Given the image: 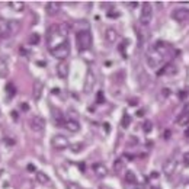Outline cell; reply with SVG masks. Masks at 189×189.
Returning <instances> with one entry per match:
<instances>
[{
    "mask_svg": "<svg viewBox=\"0 0 189 189\" xmlns=\"http://www.w3.org/2000/svg\"><path fill=\"white\" fill-rule=\"evenodd\" d=\"M21 23L17 21H9L0 17V39H7L19 31Z\"/></svg>",
    "mask_w": 189,
    "mask_h": 189,
    "instance_id": "6da1fadb",
    "label": "cell"
},
{
    "mask_svg": "<svg viewBox=\"0 0 189 189\" xmlns=\"http://www.w3.org/2000/svg\"><path fill=\"white\" fill-rule=\"evenodd\" d=\"M76 42H77V48L79 51H87L92 45V35H90L89 29H82L79 31L76 35Z\"/></svg>",
    "mask_w": 189,
    "mask_h": 189,
    "instance_id": "7a4b0ae2",
    "label": "cell"
},
{
    "mask_svg": "<svg viewBox=\"0 0 189 189\" xmlns=\"http://www.w3.org/2000/svg\"><path fill=\"white\" fill-rule=\"evenodd\" d=\"M153 19V6L148 2H144L143 3V7H141V15H140V23L143 26H148Z\"/></svg>",
    "mask_w": 189,
    "mask_h": 189,
    "instance_id": "3957f363",
    "label": "cell"
},
{
    "mask_svg": "<svg viewBox=\"0 0 189 189\" xmlns=\"http://www.w3.org/2000/svg\"><path fill=\"white\" fill-rule=\"evenodd\" d=\"M51 54H52V57L58 58L60 61H64L67 57H68V54H70V47H68L67 42H64V44L52 48V50H51Z\"/></svg>",
    "mask_w": 189,
    "mask_h": 189,
    "instance_id": "277c9868",
    "label": "cell"
},
{
    "mask_svg": "<svg viewBox=\"0 0 189 189\" xmlns=\"http://www.w3.org/2000/svg\"><path fill=\"white\" fill-rule=\"evenodd\" d=\"M51 145L57 148V150H66L67 147H70V141L66 135H61V134H57L51 138Z\"/></svg>",
    "mask_w": 189,
    "mask_h": 189,
    "instance_id": "5b68a950",
    "label": "cell"
},
{
    "mask_svg": "<svg viewBox=\"0 0 189 189\" xmlns=\"http://www.w3.org/2000/svg\"><path fill=\"white\" fill-rule=\"evenodd\" d=\"M94 84H96V77H94L93 71H92V68H87V71H86V76H84V86H83V90L84 93H92V90H93Z\"/></svg>",
    "mask_w": 189,
    "mask_h": 189,
    "instance_id": "8992f818",
    "label": "cell"
},
{
    "mask_svg": "<svg viewBox=\"0 0 189 189\" xmlns=\"http://www.w3.org/2000/svg\"><path fill=\"white\" fill-rule=\"evenodd\" d=\"M176 167H178V160L175 159V157H170V159H167L164 161V164H163V173L166 175L167 178H170L175 170H176Z\"/></svg>",
    "mask_w": 189,
    "mask_h": 189,
    "instance_id": "52a82bcc",
    "label": "cell"
},
{
    "mask_svg": "<svg viewBox=\"0 0 189 189\" xmlns=\"http://www.w3.org/2000/svg\"><path fill=\"white\" fill-rule=\"evenodd\" d=\"M161 61H163V57L159 52H156V51H151V52L147 54V64L151 68H157L161 64Z\"/></svg>",
    "mask_w": 189,
    "mask_h": 189,
    "instance_id": "ba28073f",
    "label": "cell"
},
{
    "mask_svg": "<svg viewBox=\"0 0 189 189\" xmlns=\"http://www.w3.org/2000/svg\"><path fill=\"white\" fill-rule=\"evenodd\" d=\"M29 125L32 128V131H35V133H42L45 129V119L41 117H33V118H31Z\"/></svg>",
    "mask_w": 189,
    "mask_h": 189,
    "instance_id": "9c48e42d",
    "label": "cell"
},
{
    "mask_svg": "<svg viewBox=\"0 0 189 189\" xmlns=\"http://www.w3.org/2000/svg\"><path fill=\"white\" fill-rule=\"evenodd\" d=\"M176 124L180 127H185L189 124V103H186L183 108V111L179 114V117L176 118Z\"/></svg>",
    "mask_w": 189,
    "mask_h": 189,
    "instance_id": "30bf717a",
    "label": "cell"
},
{
    "mask_svg": "<svg viewBox=\"0 0 189 189\" xmlns=\"http://www.w3.org/2000/svg\"><path fill=\"white\" fill-rule=\"evenodd\" d=\"M60 9H61V3L60 2H48L45 5V12H47L48 16H56L57 13L60 12Z\"/></svg>",
    "mask_w": 189,
    "mask_h": 189,
    "instance_id": "8fae6325",
    "label": "cell"
},
{
    "mask_svg": "<svg viewBox=\"0 0 189 189\" xmlns=\"http://www.w3.org/2000/svg\"><path fill=\"white\" fill-rule=\"evenodd\" d=\"M172 16H173V19H175V21H178V22H185V21H188L189 19V10L188 9L180 7V9L173 10Z\"/></svg>",
    "mask_w": 189,
    "mask_h": 189,
    "instance_id": "7c38bea8",
    "label": "cell"
},
{
    "mask_svg": "<svg viewBox=\"0 0 189 189\" xmlns=\"http://www.w3.org/2000/svg\"><path fill=\"white\" fill-rule=\"evenodd\" d=\"M92 167H93V172L98 178H105V176H108V167H106L105 164H102V163H93Z\"/></svg>",
    "mask_w": 189,
    "mask_h": 189,
    "instance_id": "4fadbf2b",
    "label": "cell"
},
{
    "mask_svg": "<svg viewBox=\"0 0 189 189\" xmlns=\"http://www.w3.org/2000/svg\"><path fill=\"white\" fill-rule=\"evenodd\" d=\"M57 74L60 79H66L68 76V64L66 61H60L57 64Z\"/></svg>",
    "mask_w": 189,
    "mask_h": 189,
    "instance_id": "5bb4252c",
    "label": "cell"
},
{
    "mask_svg": "<svg viewBox=\"0 0 189 189\" xmlns=\"http://www.w3.org/2000/svg\"><path fill=\"white\" fill-rule=\"evenodd\" d=\"M42 89H44V86L41 82H35L33 83V87H32V98L33 100H39L41 99V96H42Z\"/></svg>",
    "mask_w": 189,
    "mask_h": 189,
    "instance_id": "9a60e30c",
    "label": "cell"
},
{
    "mask_svg": "<svg viewBox=\"0 0 189 189\" xmlns=\"http://www.w3.org/2000/svg\"><path fill=\"white\" fill-rule=\"evenodd\" d=\"M52 119L57 125H66V121H64V115L60 109L57 108H52Z\"/></svg>",
    "mask_w": 189,
    "mask_h": 189,
    "instance_id": "2e32d148",
    "label": "cell"
},
{
    "mask_svg": "<svg viewBox=\"0 0 189 189\" xmlns=\"http://www.w3.org/2000/svg\"><path fill=\"white\" fill-rule=\"evenodd\" d=\"M105 39H106V42H109V44H114L115 41L118 39V33L117 31L114 28H108L105 31Z\"/></svg>",
    "mask_w": 189,
    "mask_h": 189,
    "instance_id": "e0dca14e",
    "label": "cell"
},
{
    "mask_svg": "<svg viewBox=\"0 0 189 189\" xmlns=\"http://www.w3.org/2000/svg\"><path fill=\"white\" fill-rule=\"evenodd\" d=\"M176 71H178V67L175 66V64H172V63H169V64H166V67H164L163 70H160V71H159V74H157V76H161V74H164V73L172 76V74H176Z\"/></svg>",
    "mask_w": 189,
    "mask_h": 189,
    "instance_id": "ac0fdd59",
    "label": "cell"
},
{
    "mask_svg": "<svg viewBox=\"0 0 189 189\" xmlns=\"http://www.w3.org/2000/svg\"><path fill=\"white\" fill-rule=\"evenodd\" d=\"M64 127H66L68 131H71V133H77L79 129H80V125H79V122L76 119H68V121H66V125H64Z\"/></svg>",
    "mask_w": 189,
    "mask_h": 189,
    "instance_id": "d6986e66",
    "label": "cell"
},
{
    "mask_svg": "<svg viewBox=\"0 0 189 189\" xmlns=\"http://www.w3.org/2000/svg\"><path fill=\"white\" fill-rule=\"evenodd\" d=\"M9 74V67H7V63H6L5 58L0 57V79L6 77Z\"/></svg>",
    "mask_w": 189,
    "mask_h": 189,
    "instance_id": "ffe728a7",
    "label": "cell"
},
{
    "mask_svg": "<svg viewBox=\"0 0 189 189\" xmlns=\"http://www.w3.org/2000/svg\"><path fill=\"white\" fill-rule=\"evenodd\" d=\"M37 182L41 185H48L50 183V178L44 172H37Z\"/></svg>",
    "mask_w": 189,
    "mask_h": 189,
    "instance_id": "44dd1931",
    "label": "cell"
},
{
    "mask_svg": "<svg viewBox=\"0 0 189 189\" xmlns=\"http://www.w3.org/2000/svg\"><path fill=\"white\" fill-rule=\"evenodd\" d=\"M68 32H70V28H68V23L63 22L58 25V33L61 35L63 38H67V35H68Z\"/></svg>",
    "mask_w": 189,
    "mask_h": 189,
    "instance_id": "7402d4cb",
    "label": "cell"
},
{
    "mask_svg": "<svg viewBox=\"0 0 189 189\" xmlns=\"http://www.w3.org/2000/svg\"><path fill=\"white\" fill-rule=\"evenodd\" d=\"M9 5H10L12 9H15V10H17V12H21L25 9V2H10Z\"/></svg>",
    "mask_w": 189,
    "mask_h": 189,
    "instance_id": "603a6c76",
    "label": "cell"
},
{
    "mask_svg": "<svg viewBox=\"0 0 189 189\" xmlns=\"http://www.w3.org/2000/svg\"><path fill=\"white\" fill-rule=\"evenodd\" d=\"M125 180H127L128 183H135L137 182V178H135V173L131 172V170H128L125 173Z\"/></svg>",
    "mask_w": 189,
    "mask_h": 189,
    "instance_id": "cb8c5ba5",
    "label": "cell"
},
{
    "mask_svg": "<svg viewBox=\"0 0 189 189\" xmlns=\"http://www.w3.org/2000/svg\"><path fill=\"white\" fill-rule=\"evenodd\" d=\"M83 147H84L83 143H74L73 145H70V148H71L73 153H80V151L83 150Z\"/></svg>",
    "mask_w": 189,
    "mask_h": 189,
    "instance_id": "d4e9b609",
    "label": "cell"
},
{
    "mask_svg": "<svg viewBox=\"0 0 189 189\" xmlns=\"http://www.w3.org/2000/svg\"><path fill=\"white\" fill-rule=\"evenodd\" d=\"M151 129H153V121H144L143 122V131L144 133H151Z\"/></svg>",
    "mask_w": 189,
    "mask_h": 189,
    "instance_id": "484cf974",
    "label": "cell"
},
{
    "mask_svg": "<svg viewBox=\"0 0 189 189\" xmlns=\"http://www.w3.org/2000/svg\"><path fill=\"white\" fill-rule=\"evenodd\" d=\"M39 39H41V38H39V35H38V33H35V32L31 33V37H29V44H31V45H37V44H39Z\"/></svg>",
    "mask_w": 189,
    "mask_h": 189,
    "instance_id": "4316f807",
    "label": "cell"
},
{
    "mask_svg": "<svg viewBox=\"0 0 189 189\" xmlns=\"http://www.w3.org/2000/svg\"><path fill=\"white\" fill-rule=\"evenodd\" d=\"M129 124H131V117H129L128 114H124V117H122V122H121L122 128H128V127H129Z\"/></svg>",
    "mask_w": 189,
    "mask_h": 189,
    "instance_id": "83f0119b",
    "label": "cell"
},
{
    "mask_svg": "<svg viewBox=\"0 0 189 189\" xmlns=\"http://www.w3.org/2000/svg\"><path fill=\"white\" fill-rule=\"evenodd\" d=\"M6 92H7V94L12 98V96H15V93H16V89H15V86H13L12 83H9L7 86H6Z\"/></svg>",
    "mask_w": 189,
    "mask_h": 189,
    "instance_id": "f1b7e54d",
    "label": "cell"
},
{
    "mask_svg": "<svg viewBox=\"0 0 189 189\" xmlns=\"http://www.w3.org/2000/svg\"><path fill=\"white\" fill-rule=\"evenodd\" d=\"M122 169H124L122 160H117V161H115V170H117V172H121Z\"/></svg>",
    "mask_w": 189,
    "mask_h": 189,
    "instance_id": "f546056e",
    "label": "cell"
},
{
    "mask_svg": "<svg viewBox=\"0 0 189 189\" xmlns=\"http://www.w3.org/2000/svg\"><path fill=\"white\" fill-rule=\"evenodd\" d=\"M67 189H82V188H80V185L76 183V182H68V183H67Z\"/></svg>",
    "mask_w": 189,
    "mask_h": 189,
    "instance_id": "4dcf8cb0",
    "label": "cell"
},
{
    "mask_svg": "<svg viewBox=\"0 0 189 189\" xmlns=\"http://www.w3.org/2000/svg\"><path fill=\"white\" fill-rule=\"evenodd\" d=\"M21 109H22L23 112L29 111V105H28V103H25V102H23V103H21Z\"/></svg>",
    "mask_w": 189,
    "mask_h": 189,
    "instance_id": "1f68e13d",
    "label": "cell"
},
{
    "mask_svg": "<svg viewBox=\"0 0 189 189\" xmlns=\"http://www.w3.org/2000/svg\"><path fill=\"white\" fill-rule=\"evenodd\" d=\"M137 143H138V140L135 138V137H131V138H129V145H137Z\"/></svg>",
    "mask_w": 189,
    "mask_h": 189,
    "instance_id": "d6a6232c",
    "label": "cell"
},
{
    "mask_svg": "<svg viewBox=\"0 0 189 189\" xmlns=\"http://www.w3.org/2000/svg\"><path fill=\"white\" fill-rule=\"evenodd\" d=\"M183 161L186 166H189V153H185L183 154Z\"/></svg>",
    "mask_w": 189,
    "mask_h": 189,
    "instance_id": "836d02e7",
    "label": "cell"
},
{
    "mask_svg": "<svg viewBox=\"0 0 189 189\" xmlns=\"http://www.w3.org/2000/svg\"><path fill=\"white\" fill-rule=\"evenodd\" d=\"M108 16L109 17H118L119 16V13H117V12H109V13H108Z\"/></svg>",
    "mask_w": 189,
    "mask_h": 189,
    "instance_id": "e575fe53",
    "label": "cell"
},
{
    "mask_svg": "<svg viewBox=\"0 0 189 189\" xmlns=\"http://www.w3.org/2000/svg\"><path fill=\"white\" fill-rule=\"evenodd\" d=\"M3 141H5V143H7L9 145H13V144H15V141H13V140H10V138H3Z\"/></svg>",
    "mask_w": 189,
    "mask_h": 189,
    "instance_id": "d590c367",
    "label": "cell"
},
{
    "mask_svg": "<svg viewBox=\"0 0 189 189\" xmlns=\"http://www.w3.org/2000/svg\"><path fill=\"white\" fill-rule=\"evenodd\" d=\"M98 98H99V99H98V100H99L100 103H102V102L105 100V99H103V93H102V92H99V93H98Z\"/></svg>",
    "mask_w": 189,
    "mask_h": 189,
    "instance_id": "8d00e7d4",
    "label": "cell"
},
{
    "mask_svg": "<svg viewBox=\"0 0 189 189\" xmlns=\"http://www.w3.org/2000/svg\"><path fill=\"white\" fill-rule=\"evenodd\" d=\"M163 137H164V138H170V131H169V129H166V131H164V134H163Z\"/></svg>",
    "mask_w": 189,
    "mask_h": 189,
    "instance_id": "74e56055",
    "label": "cell"
},
{
    "mask_svg": "<svg viewBox=\"0 0 189 189\" xmlns=\"http://www.w3.org/2000/svg\"><path fill=\"white\" fill-rule=\"evenodd\" d=\"M26 169H28V172H35V166H33V164H28Z\"/></svg>",
    "mask_w": 189,
    "mask_h": 189,
    "instance_id": "f35d334b",
    "label": "cell"
},
{
    "mask_svg": "<svg viewBox=\"0 0 189 189\" xmlns=\"http://www.w3.org/2000/svg\"><path fill=\"white\" fill-rule=\"evenodd\" d=\"M79 169H80L82 172H84V170H86V166H84L83 163H79Z\"/></svg>",
    "mask_w": 189,
    "mask_h": 189,
    "instance_id": "ab89813d",
    "label": "cell"
},
{
    "mask_svg": "<svg viewBox=\"0 0 189 189\" xmlns=\"http://www.w3.org/2000/svg\"><path fill=\"white\" fill-rule=\"evenodd\" d=\"M21 54H22V56H28L29 52L28 51H25V48H21Z\"/></svg>",
    "mask_w": 189,
    "mask_h": 189,
    "instance_id": "60d3db41",
    "label": "cell"
},
{
    "mask_svg": "<svg viewBox=\"0 0 189 189\" xmlns=\"http://www.w3.org/2000/svg\"><path fill=\"white\" fill-rule=\"evenodd\" d=\"M124 156L127 157L128 160H133V159H134V156H133V154H124Z\"/></svg>",
    "mask_w": 189,
    "mask_h": 189,
    "instance_id": "b9f144b4",
    "label": "cell"
},
{
    "mask_svg": "<svg viewBox=\"0 0 189 189\" xmlns=\"http://www.w3.org/2000/svg\"><path fill=\"white\" fill-rule=\"evenodd\" d=\"M128 103H129V105H137V100L134 99V100H128Z\"/></svg>",
    "mask_w": 189,
    "mask_h": 189,
    "instance_id": "7bdbcfd3",
    "label": "cell"
},
{
    "mask_svg": "<svg viewBox=\"0 0 189 189\" xmlns=\"http://www.w3.org/2000/svg\"><path fill=\"white\" fill-rule=\"evenodd\" d=\"M99 189H112V188H109V186H106V185H100V186H99Z\"/></svg>",
    "mask_w": 189,
    "mask_h": 189,
    "instance_id": "ee69618b",
    "label": "cell"
},
{
    "mask_svg": "<svg viewBox=\"0 0 189 189\" xmlns=\"http://www.w3.org/2000/svg\"><path fill=\"white\" fill-rule=\"evenodd\" d=\"M137 115H138V117H143V115H144V111H138L137 112Z\"/></svg>",
    "mask_w": 189,
    "mask_h": 189,
    "instance_id": "f6af8a7d",
    "label": "cell"
},
{
    "mask_svg": "<svg viewBox=\"0 0 189 189\" xmlns=\"http://www.w3.org/2000/svg\"><path fill=\"white\" fill-rule=\"evenodd\" d=\"M138 5V3H137V2H133V3H129V6H133V7H135V6Z\"/></svg>",
    "mask_w": 189,
    "mask_h": 189,
    "instance_id": "bcb514c9",
    "label": "cell"
},
{
    "mask_svg": "<svg viewBox=\"0 0 189 189\" xmlns=\"http://www.w3.org/2000/svg\"><path fill=\"white\" fill-rule=\"evenodd\" d=\"M38 66H41V67H44V66H45V63H44V61H38Z\"/></svg>",
    "mask_w": 189,
    "mask_h": 189,
    "instance_id": "7dc6e473",
    "label": "cell"
},
{
    "mask_svg": "<svg viewBox=\"0 0 189 189\" xmlns=\"http://www.w3.org/2000/svg\"><path fill=\"white\" fill-rule=\"evenodd\" d=\"M105 129H108V131L111 129V127H109V124H105Z\"/></svg>",
    "mask_w": 189,
    "mask_h": 189,
    "instance_id": "c3c4849f",
    "label": "cell"
},
{
    "mask_svg": "<svg viewBox=\"0 0 189 189\" xmlns=\"http://www.w3.org/2000/svg\"><path fill=\"white\" fill-rule=\"evenodd\" d=\"M169 93H170V92H169V90H166V89L163 90V94H166V96H167V94H169Z\"/></svg>",
    "mask_w": 189,
    "mask_h": 189,
    "instance_id": "681fc988",
    "label": "cell"
},
{
    "mask_svg": "<svg viewBox=\"0 0 189 189\" xmlns=\"http://www.w3.org/2000/svg\"><path fill=\"white\" fill-rule=\"evenodd\" d=\"M185 137H189V129H186V131H185Z\"/></svg>",
    "mask_w": 189,
    "mask_h": 189,
    "instance_id": "f907efd6",
    "label": "cell"
},
{
    "mask_svg": "<svg viewBox=\"0 0 189 189\" xmlns=\"http://www.w3.org/2000/svg\"><path fill=\"white\" fill-rule=\"evenodd\" d=\"M185 189H189V182H188L186 185H185Z\"/></svg>",
    "mask_w": 189,
    "mask_h": 189,
    "instance_id": "816d5d0a",
    "label": "cell"
}]
</instances>
